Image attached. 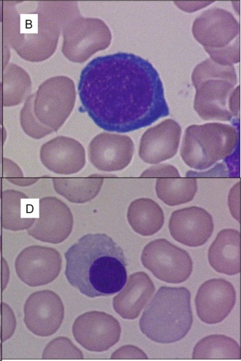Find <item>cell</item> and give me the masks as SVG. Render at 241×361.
<instances>
[{
	"mask_svg": "<svg viewBox=\"0 0 241 361\" xmlns=\"http://www.w3.org/2000/svg\"><path fill=\"white\" fill-rule=\"evenodd\" d=\"M73 216L67 204L55 197L39 199V217L27 230L30 235L37 240L59 244L70 235Z\"/></svg>",
	"mask_w": 241,
	"mask_h": 361,
	"instance_id": "obj_14",
	"label": "cell"
},
{
	"mask_svg": "<svg viewBox=\"0 0 241 361\" xmlns=\"http://www.w3.org/2000/svg\"><path fill=\"white\" fill-rule=\"evenodd\" d=\"M62 53L74 63H82L98 51L107 48L112 40L105 22L96 18H84L79 8L63 23Z\"/></svg>",
	"mask_w": 241,
	"mask_h": 361,
	"instance_id": "obj_8",
	"label": "cell"
},
{
	"mask_svg": "<svg viewBox=\"0 0 241 361\" xmlns=\"http://www.w3.org/2000/svg\"><path fill=\"white\" fill-rule=\"evenodd\" d=\"M64 306L59 296L51 290L32 293L24 306V322L39 336H48L60 328L64 318Z\"/></svg>",
	"mask_w": 241,
	"mask_h": 361,
	"instance_id": "obj_13",
	"label": "cell"
},
{
	"mask_svg": "<svg viewBox=\"0 0 241 361\" xmlns=\"http://www.w3.org/2000/svg\"><path fill=\"white\" fill-rule=\"evenodd\" d=\"M1 352H2V345L0 343V360L2 359Z\"/></svg>",
	"mask_w": 241,
	"mask_h": 361,
	"instance_id": "obj_36",
	"label": "cell"
},
{
	"mask_svg": "<svg viewBox=\"0 0 241 361\" xmlns=\"http://www.w3.org/2000/svg\"><path fill=\"white\" fill-rule=\"evenodd\" d=\"M4 1L2 64L9 48L22 59L41 62L56 51L63 24L78 8L74 1Z\"/></svg>",
	"mask_w": 241,
	"mask_h": 361,
	"instance_id": "obj_2",
	"label": "cell"
},
{
	"mask_svg": "<svg viewBox=\"0 0 241 361\" xmlns=\"http://www.w3.org/2000/svg\"><path fill=\"white\" fill-rule=\"evenodd\" d=\"M82 352L67 337L59 336L51 340L45 347L42 359H83Z\"/></svg>",
	"mask_w": 241,
	"mask_h": 361,
	"instance_id": "obj_28",
	"label": "cell"
},
{
	"mask_svg": "<svg viewBox=\"0 0 241 361\" xmlns=\"http://www.w3.org/2000/svg\"><path fill=\"white\" fill-rule=\"evenodd\" d=\"M141 259L154 276L168 283L183 282L193 271V261L188 253L165 239H155L145 245Z\"/></svg>",
	"mask_w": 241,
	"mask_h": 361,
	"instance_id": "obj_10",
	"label": "cell"
},
{
	"mask_svg": "<svg viewBox=\"0 0 241 361\" xmlns=\"http://www.w3.org/2000/svg\"><path fill=\"white\" fill-rule=\"evenodd\" d=\"M240 233L234 229L220 231L208 251L210 265L218 273L234 275L240 272Z\"/></svg>",
	"mask_w": 241,
	"mask_h": 361,
	"instance_id": "obj_21",
	"label": "cell"
},
{
	"mask_svg": "<svg viewBox=\"0 0 241 361\" xmlns=\"http://www.w3.org/2000/svg\"><path fill=\"white\" fill-rule=\"evenodd\" d=\"M76 100L73 80L56 76L44 81L34 93L33 112L44 126L57 131L72 112Z\"/></svg>",
	"mask_w": 241,
	"mask_h": 361,
	"instance_id": "obj_9",
	"label": "cell"
},
{
	"mask_svg": "<svg viewBox=\"0 0 241 361\" xmlns=\"http://www.w3.org/2000/svg\"><path fill=\"white\" fill-rule=\"evenodd\" d=\"M3 105L13 106L30 95L32 81L28 73L14 63H8L2 71Z\"/></svg>",
	"mask_w": 241,
	"mask_h": 361,
	"instance_id": "obj_25",
	"label": "cell"
},
{
	"mask_svg": "<svg viewBox=\"0 0 241 361\" xmlns=\"http://www.w3.org/2000/svg\"><path fill=\"white\" fill-rule=\"evenodd\" d=\"M104 176L93 174L87 178H53L56 192L72 203L82 204L93 199L100 192Z\"/></svg>",
	"mask_w": 241,
	"mask_h": 361,
	"instance_id": "obj_24",
	"label": "cell"
},
{
	"mask_svg": "<svg viewBox=\"0 0 241 361\" xmlns=\"http://www.w3.org/2000/svg\"><path fill=\"white\" fill-rule=\"evenodd\" d=\"M134 152L131 138L125 135L103 132L95 136L88 147L90 162L103 171H117L131 162Z\"/></svg>",
	"mask_w": 241,
	"mask_h": 361,
	"instance_id": "obj_15",
	"label": "cell"
},
{
	"mask_svg": "<svg viewBox=\"0 0 241 361\" xmlns=\"http://www.w3.org/2000/svg\"><path fill=\"white\" fill-rule=\"evenodd\" d=\"M127 220L136 232L143 236H150L162 228L164 216L156 202L149 198H139L130 204Z\"/></svg>",
	"mask_w": 241,
	"mask_h": 361,
	"instance_id": "obj_23",
	"label": "cell"
},
{
	"mask_svg": "<svg viewBox=\"0 0 241 361\" xmlns=\"http://www.w3.org/2000/svg\"><path fill=\"white\" fill-rule=\"evenodd\" d=\"M238 130L221 123L189 126L183 138L181 156L190 168L187 177H240Z\"/></svg>",
	"mask_w": 241,
	"mask_h": 361,
	"instance_id": "obj_4",
	"label": "cell"
},
{
	"mask_svg": "<svg viewBox=\"0 0 241 361\" xmlns=\"http://www.w3.org/2000/svg\"><path fill=\"white\" fill-rule=\"evenodd\" d=\"M1 237L0 235V253H1Z\"/></svg>",
	"mask_w": 241,
	"mask_h": 361,
	"instance_id": "obj_37",
	"label": "cell"
},
{
	"mask_svg": "<svg viewBox=\"0 0 241 361\" xmlns=\"http://www.w3.org/2000/svg\"><path fill=\"white\" fill-rule=\"evenodd\" d=\"M193 324L190 293L185 287H161L139 321L141 332L159 343L184 338Z\"/></svg>",
	"mask_w": 241,
	"mask_h": 361,
	"instance_id": "obj_6",
	"label": "cell"
},
{
	"mask_svg": "<svg viewBox=\"0 0 241 361\" xmlns=\"http://www.w3.org/2000/svg\"><path fill=\"white\" fill-rule=\"evenodd\" d=\"M3 105V94H2V84L1 81H0V124L2 123V117H1V107Z\"/></svg>",
	"mask_w": 241,
	"mask_h": 361,
	"instance_id": "obj_33",
	"label": "cell"
},
{
	"mask_svg": "<svg viewBox=\"0 0 241 361\" xmlns=\"http://www.w3.org/2000/svg\"><path fill=\"white\" fill-rule=\"evenodd\" d=\"M111 359H148L145 353L134 346H124L115 350Z\"/></svg>",
	"mask_w": 241,
	"mask_h": 361,
	"instance_id": "obj_32",
	"label": "cell"
},
{
	"mask_svg": "<svg viewBox=\"0 0 241 361\" xmlns=\"http://www.w3.org/2000/svg\"><path fill=\"white\" fill-rule=\"evenodd\" d=\"M34 94H30L26 99L20 112V123L24 131L30 137L40 139L51 133L53 131L42 124L33 112Z\"/></svg>",
	"mask_w": 241,
	"mask_h": 361,
	"instance_id": "obj_29",
	"label": "cell"
},
{
	"mask_svg": "<svg viewBox=\"0 0 241 361\" xmlns=\"http://www.w3.org/2000/svg\"><path fill=\"white\" fill-rule=\"evenodd\" d=\"M68 282L89 297L119 292L127 280V263L122 249L105 233L82 236L65 253Z\"/></svg>",
	"mask_w": 241,
	"mask_h": 361,
	"instance_id": "obj_3",
	"label": "cell"
},
{
	"mask_svg": "<svg viewBox=\"0 0 241 361\" xmlns=\"http://www.w3.org/2000/svg\"><path fill=\"white\" fill-rule=\"evenodd\" d=\"M233 65L207 58L192 73L195 88L194 109L204 120L231 121L240 115V86Z\"/></svg>",
	"mask_w": 241,
	"mask_h": 361,
	"instance_id": "obj_5",
	"label": "cell"
},
{
	"mask_svg": "<svg viewBox=\"0 0 241 361\" xmlns=\"http://www.w3.org/2000/svg\"><path fill=\"white\" fill-rule=\"evenodd\" d=\"M193 359L240 360L239 344L233 339L221 334H213L201 339L194 347Z\"/></svg>",
	"mask_w": 241,
	"mask_h": 361,
	"instance_id": "obj_27",
	"label": "cell"
},
{
	"mask_svg": "<svg viewBox=\"0 0 241 361\" xmlns=\"http://www.w3.org/2000/svg\"><path fill=\"white\" fill-rule=\"evenodd\" d=\"M155 291V287L148 274L133 273L123 289L113 298V308L124 319H136Z\"/></svg>",
	"mask_w": 241,
	"mask_h": 361,
	"instance_id": "obj_20",
	"label": "cell"
},
{
	"mask_svg": "<svg viewBox=\"0 0 241 361\" xmlns=\"http://www.w3.org/2000/svg\"><path fill=\"white\" fill-rule=\"evenodd\" d=\"M61 265V256L56 249L40 245L25 248L15 262L18 277L32 287L52 282L58 276Z\"/></svg>",
	"mask_w": 241,
	"mask_h": 361,
	"instance_id": "obj_12",
	"label": "cell"
},
{
	"mask_svg": "<svg viewBox=\"0 0 241 361\" xmlns=\"http://www.w3.org/2000/svg\"><path fill=\"white\" fill-rule=\"evenodd\" d=\"M235 301L233 285L223 278L204 282L199 287L195 299L197 316L210 324L222 322L231 312Z\"/></svg>",
	"mask_w": 241,
	"mask_h": 361,
	"instance_id": "obj_16",
	"label": "cell"
},
{
	"mask_svg": "<svg viewBox=\"0 0 241 361\" xmlns=\"http://www.w3.org/2000/svg\"><path fill=\"white\" fill-rule=\"evenodd\" d=\"M39 199L20 192L6 195L2 207V226L13 231L29 229L39 217Z\"/></svg>",
	"mask_w": 241,
	"mask_h": 361,
	"instance_id": "obj_22",
	"label": "cell"
},
{
	"mask_svg": "<svg viewBox=\"0 0 241 361\" xmlns=\"http://www.w3.org/2000/svg\"><path fill=\"white\" fill-rule=\"evenodd\" d=\"M39 157L42 164L57 174L76 173L86 164L83 145L74 138L63 136H57L42 145Z\"/></svg>",
	"mask_w": 241,
	"mask_h": 361,
	"instance_id": "obj_18",
	"label": "cell"
},
{
	"mask_svg": "<svg viewBox=\"0 0 241 361\" xmlns=\"http://www.w3.org/2000/svg\"><path fill=\"white\" fill-rule=\"evenodd\" d=\"M72 334L87 350L103 352L119 341L121 326L116 318L105 312L89 311L76 318Z\"/></svg>",
	"mask_w": 241,
	"mask_h": 361,
	"instance_id": "obj_11",
	"label": "cell"
},
{
	"mask_svg": "<svg viewBox=\"0 0 241 361\" xmlns=\"http://www.w3.org/2000/svg\"><path fill=\"white\" fill-rule=\"evenodd\" d=\"M197 190L195 178L163 177L156 180L157 197L169 206H176L191 201Z\"/></svg>",
	"mask_w": 241,
	"mask_h": 361,
	"instance_id": "obj_26",
	"label": "cell"
},
{
	"mask_svg": "<svg viewBox=\"0 0 241 361\" xmlns=\"http://www.w3.org/2000/svg\"><path fill=\"white\" fill-rule=\"evenodd\" d=\"M141 176L148 178L180 177V174L175 166L162 164L148 168L141 173Z\"/></svg>",
	"mask_w": 241,
	"mask_h": 361,
	"instance_id": "obj_31",
	"label": "cell"
},
{
	"mask_svg": "<svg viewBox=\"0 0 241 361\" xmlns=\"http://www.w3.org/2000/svg\"><path fill=\"white\" fill-rule=\"evenodd\" d=\"M4 1H0V22L3 20Z\"/></svg>",
	"mask_w": 241,
	"mask_h": 361,
	"instance_id": "obj_35",
	"label": "cell"
},
{
	"mask_svg": "<svg viewBox=\"0 0 241 361\" xmlns=\"http://www.w3.org/2000/svg\"><path fill=\"white\" fill-rule=\"evenodd\" d=\"M4 131L0 128V155L1 152V147L4 141V138L5 137Z\"/></svg>",
	"mask_w": 241,
	"mask_h": 361,
	"instance_id": "obj_34",
	"label": "cell"
},
{
	"mask_svg": "<svg viewBox=\"0 0 241 361\" xmlns=\"http://www.w3.org/2000/svg\"><path fill=\"white\" fill-rule=\"evenodd\" d=\"M78 93L84 110L108 131H133L169 114L157 71L133 53L93 58L80 74Z\"/></svg>",
	"mask_w": 241,
	"mask_h": 361,
	"instance_id": "obj_1",
	"label": "cell"
},
{
	"mask_svg": "<svg viewBox=\"0 0 241 361\" xmlns=\"http://www.w3.org/2000/svg\"><path fill=\"white\" fill-rule=\"evenodd\" d=\"M192 32L214 62H240V24L230 12L216 7L203 11L194 20Z\"/></svg>",
	"mask_w": 241,
	"mask_h": 361,
	"instance_id": "obj_7",
	"label": "cell"
},
{
	"mask_svg": "<svg viewBox=\"0 0 241 361\" xmlns=\"http://www.w3.org/2000/svg\"><path fill=\"white\" fill-rule=\"evenodd\" d=\"M172 237L188 247H200L205 244L214 230L212 216L205 209L190 206L174 211L169 222Z\"/></svg>",
	"mask_w": 241,
	"mask_h": 361,
	"instance_id": "obj_17",
	"label": "cell"
},
{
	"mask_svg": "<svg viewBox=\"0 0 241 361\" xmlns=\"http://www.w3.org/2000/svg\"><path fill=\"white\" fill-rule=\"evenodd\" d=\"M181 128L168 119L154 126L143 134L139 145V157L148 164H159L172 158L177 152Z\"/></svg>",
	"mask_w": 241,
	"mask_h": 361,
	"instance_id": "obj_19",
	"label": "cell"
},
{
	"mask_svg": "<svg viewBox=\"0 0 241 361\" xmlns=\"http://www.w3.org/2000/svg\"><path fill=\"white\" fill-rule=\"evenodd\" d=\"M15 328L16 318L13 310L6 303L0 302V341L10 339Z\"/></svg>",
	"mask_w": 241,
	"mask_h": 361,
	"instance_id": "obj_30",
	"label": "cell"
}]
</instances>
